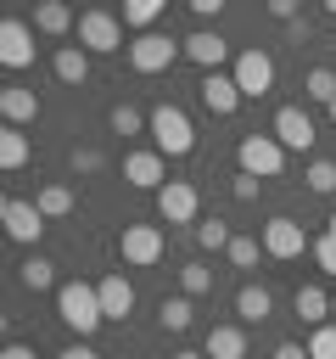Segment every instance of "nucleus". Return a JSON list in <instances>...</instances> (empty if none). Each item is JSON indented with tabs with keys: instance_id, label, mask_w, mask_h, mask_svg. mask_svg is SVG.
I'll return each instance as SVG.
<instances>
[{
	"instance_id": "nucleus-47",
	"label": "nucleus",
	"mask_w": 336,
	"mask_h": 359,
	"mask_svg": "<svg viewBox=\"0 0 336 359\" xmlns=\"http://www.w3.org/2000/svg\"><path fill=\"white\" fill-rule=\"evenodd\" d=\"M330 123H336V101H330Z\"/></svg>"
},
{
	"instance_id": "nucleus-32",
	"label": "nucleus",
	"mask_w": 336,
	"mask_h": 359,
	"mask_svg": "<svg viewBox=\"0 0 336 359\" xmlns=\"http://www.w3.org/2000/svg\"><path fill=\"white\" fill-rule=\"evenodd\" d=\"M302 180H308V191H319V196H330V191H336V163H330V157H314Z\"/></svg>"
},
{
	"instance_id": "nucleus-7",
	"label": "nucleus",
	"mask_w": 336,
	"mask_h": 359,
	"mask_svg": "<svg viewBox=\"0 0 336 359\" xmlns=\"http://www.w3.org/2000/svg\"><path fill=\"white\" fill-rule=\"evenodd\" d=\"M78 45L90 56H112V50H123V22L112 11H84L78 17Z\"/></svg>"
},
{
	"instance_id": "nucleus-34",
	"label": "nucleus",
	"mask_w": 336,
	"mask_h": 359,
	"mask_svg": "<svg viewBox=\"0 0 336 359\" xmlns=\"http://www.w3.org/2000/svg\"><path fill=\"white\" fill-rule=\"evenodd\" d=\"M258 247H263L258 236H235V241H230V264H235V269H252V264H258Z\"/></svg>"
},
{
	"instance_id": "nucleus-25",
	"label": "nucleus",
	"mask_w": 336,
	"mask_h": 359,
	"mask_svg": "<svg viewBox=\"0 0 336 359\" xmlns=\"http://www.w3.org/2000/svg\"><path fill=\"white\" fill-rule=\"evenodd\" d=\"M230 241H235V230H230L224 219H202V224H196V247H202V252H230Z\"/></svg>"
},
{
	"instance_id": "nucleus-10",
	"label": "nucleus",
	"mask_w": 336,
	"mask_h": 359,
	"mask_svg": "<svg viewBox=\"0 0 336 359\" xmlns=\"http://www.w3.org/2000/svg\"><path fill=\"white\" fill-rule=\"evenodd\" d=\"M302 247H308V230L297 224V219H286V213H274L269 224H263V252L269 258H302Z\"/></svg>"
},
{
	"instance_id": "nucleus-36",
	"label": "nucleus",
	"mask_w": 336,
	"mask_h": 359,
	"mask_svg": "<svg viewBox=\"0 0 336 359\" xmlns=\"http://www.w3.org/2000/svg\"><path fill=\"white\" fill-rule=\"evenodd\" d=\"M314 258H319V269H325V275H336V236H330V230L314 241Z\"/></svg>"
},
{
	"instance_id": "nucleus-18",
	"label": "nucleus",
	"mask_w": 336,
	"mask_h": 359,
	"mask_svg": "<svg viewBox=\"0 0 336 359\" xmlns=\"http://www.w3.org/2000/svg\"><path fill=\"white\" fill-rule=\"evenodd\" d=\"M202 353L207 359H246V331L241 325H213L202 337Z\"/></svg>"
},
{
	"instance_id": "nucleus-1",
	"label": "nucleus",
	"mask_w": 336,
	"mask_h": 359,
	"mask_svg": "<svg viewBox=\"0 0 336 359\" xmlns=\"http://www.w3.org/2000/svg\"><path fill=\"white\" fill-rule=\"evenodd\" d=\"M56 314H62L67 331H78V342L95 337V325L106 320V314H101V292H95L90 280H62V286H56Z\"/></svg>"
},
{
	"instance_id": "nucleus-5",
	"label": "nucleus",
	"mask_w": 336,
	"mask_h": 359,
	"mask_svg": "<svg viewBox=\"0 0 336 359\" xmlns=\"http://www.w3.org/2000/svg\"><path fill=\"white\" fill-rule=\"evenodd\" d=\"M162 252H168L162 224H123V236H118V258H123V264L151 269V264H162Z\"/></svg>"
},
{
	"instance_id": "nucleus-44",
	"label": "nucleus",
	"mask_w": 336,
	"mask_h": 359,
	"mask_svg": "<svg viewBox=\"0 0 336 359\" xmlns=\"http://www.w3.org/2000/svg\"><path fill=\"white\" fill-rule=\"evenodd\" d=\"M325 17H336V0H325Z\"/></svg>"
},
{
	"instance_id": "nucleus-46",
	"label": "nucleus",
	"mask_w": 336,
	"mask_h": 359,
	"mask_svg": "<svg viewBox=\"0 0 336 359\" xmlns=\"http://www.w3.org/2000/svg\"><path fill=\"white\" fill-rule=\"evenodd\" d=\"M330 320H336V297H330Z\"/></svg>"
},
{
	"instance_id": "nucleus-41",
	"label": "nucleus",
	"mask_w": 336,
	"mask_h": 359,
	"mask_svg": "<svg viewBox=\"0 0 336 359\" xmlns=\"http://www.w3.org/2000/svg\"><path fill=\"white\" fill-rule=\"evenodd\" d=\"M56 359H101V353H95V348H90V342H73V348H62V353H56Z\"/></svg>"
},
{
	"instance_id": "nucleus-20",
	"label": "nucleus",
	"mask_w": 336,
	"mask_h": 359,
	"mask_svg": "<svg viewBox=\"0 0 336 359\" xmlns=\"http://www.w3.org/2000/svg\"><path fill=\"white\" fill-rule=\"evenodd\" d=\"M50 67H56L62 84H84V79H90V50H84V45H56Z\"/></svg>"
},
{
	"instance_id": "nucleus-13",
	"label": "nucleus",
	"mask_w": 336,
	"mask_h": 359,
	"mask_svg": "<svg viewBox=\"0 0 336 359\" xmlns=\"http://www.w3.org/2000/svg\"><path fill=\"white\" fill-rule=\"evenodd\" d=\"M0 62L6 67H28L34 62V22H22V17L0 22Z\"/></svg>"
},
{
	"instance_id": "nucleus-27",
	"label": "nucleus",
	"mask_w": 336,
	"mask_h": 359,
	"mask_svg": "<svg viewBox=\"0 0 336 359\" xmlns=\"http://www.w3.org/2000/svg\"><path fill=\"white\" fill-rule=\"evenodd\" d=\"M157 17H162V0H129L123 6V28H134V34H151Z\"/></svg>"
},
{
	"instance_id": "nucleus-2",
	"label": "nucleus",
	"mask_w": 336,
	"mask_h": 359,
	"mask_svg": "<svg viewBox=\"0 0 336 359\" xmlns=\"http://www.w3.org/2000/svg\"><path fill=\"white\" fill-rule=\"evenodd\" d=\"M151 151H162V157H190L196 151V123L174 107V101H162V107H151Z\"/></svg>"
},
{
	"instance_id": "nucleus-15",
	"label": "nucleus",
	"mask_w": 336,
	"mask_h": 359,
	"mask_svg": "<svg viewBox=\"0 0 336 359\" xmlns=\"http://www.w3.org/2000/svg\"><path fill=\"white\" fill-rule=\"evenodd\" d=\"M196 95H202V107H207L213 118H230V112L241 107V90H235V79H230V73H202Z\"/></svg>"
},
{
	"instance_id": "nucleus-4",
	"label": "nucleus",
	"mask_w": 336,
	"mask_h": 359,
	"mask_svg": "<svg viewBox=\"0 0 336 359\" xmlns=\"http://www.w3.org/2000/svg\"><path fill=\"white\" fill-rule=\"evenodd\" d=\"M230 79H235V90H241V101H258V95H269L274 90V56L269 50H235V62H230Z\"/></svg>"
},
{
	"instance_id": "nucleus-22",
	"label": "nucleus",
	"mask_w": 336,
	"mask_h": 359,
	"mask_svg": "<svg viewBox=\"0 0 336 359\" xmlns=\"http://www.w3.org/2000/svg\"><path fill=\"white\" fill-rule=\"evenodd\" d=\"M34 28H39V34H67V28H73V6L39 0V6H34Z\"/></svg>"
},
{
	"instance_id": "nucleus-31",
	"label": "nucleus",
	"mask_w": 336,
	"mask_h": 359,
	"mask_svg": "<svg viewBox=\"0 0 336 359\" xmlns=\"http://www.w3.org/2000/svg\"><path fill=\"white\" fill-rule=\"evenodd\" d=\"M179 292H185V297H202V292H213V269L190 258V264L179 269Z\"/></svg>"
},
{
	"instance_id": "nucleus-17",
	"label": "nucleus",
	"mask_w": 336,
	"mask_h": 359,
	"mask_svg": "<svg viewBox=\"0 0 336 359\" xmlns=\"http://www.w3.org/2000/svg\"><path fill=\"white\" fill-rule=\"evenodd\" d=\"M0 118H6V129L34 123V118H39V95L22 90V84H6V90H0Z\"/></svg>"
},
{
	"instance_id": "nucleus-19",
	"label": "nucleus",
	"mask_w": 336,
	"mask_h": 359,
	"mask_svg": "<svg viewBox=\"0 0 336 359\" xmlns=\"http://www.w3.org/2000/svg\"><path fill=\"white\" fill-rule=\"evenodd\" d=\"M235 314H241L246 325L269 320V314H274V292H269V286H258V280H246V286L235 292Z\"/></svg>"
},
{
	"instance_id": "nucleus-40",
	"label": "nucleus",
	"mask_w": 336,
	"mask_h": 359,
	"mask_svg": "<svg viewBox=\"0 0 336 359\" xmlns=\"http://www.w3.org/2000/svg\"><path fill=\"white\" fill-rule=\"evenodd\" d=\"M274 359H314V353H308L302 342H280V348H274Z\"/></svg>"
},
{
	"instance_id": "nucleus-6",
	"label": "nucleus",
	"mask_w": 336,
	"mask_h": 359,
	"mask_svg": "<svg viewBox=\"0 0 336 359\" xmlns=\"http://www.w3.org/2000/svg\"><path fill=\"white\" fill-rule=\"evenodd\" d=\"M174 56H185V45H179V39H168V34H157V28L129 39V67H134V73H162Z\"/></svg>"
},
{
	"instance_id": "nucleus-28",
	"label": "nucleus",
	"mask_w": 336,
	"mask_h": 359,
	"mask_svg": "<svg viewBox=\"0 0 336 359\" xmlns=\"http://www.w3.org/2000/svg\"><path fill=\"white\" fill-rule=\"evenodd\" d=\"M34 202H39V213H45V219H67V213H73V191H67L62 180H56V185H45Z\"/></svg>"
},
{
	"instance_id": "nucleus-45",
	"label": "nucleus",
	"mask_w": 336,
	"mask_h": 359,
	"mask_svg": "<svg viewBox=\"0 0 336 359\" xmlns=\"http://www.w3.org/2000/svg\"><path fill=\"white\" fill-rule=\"evenodd\" d=\"M325 230H330V236H336V213H330V224H325Z\"/></svg>"
},
{
	"instance_id": "nucleus-21",
	"label": "nucleus",
	"mask_w": 336,
	"mask_h": 359,
	"mask_svg": "<svg viewBox=\"0 0 336 359\" xmlns=\"http://www.w3.org/2000/svg\"><path fill=\"white\" fill-rule=\"evenodd\" d=\"M291 309H297V320H302V325H325V320H330V297H325L319 286H297Z\"/></svg>"
},
{
	"instance_id": "nucleus-43",
	"label": "nucleus",
	"mask_w": 336,
	"mask_h": 359,
	"mask_svg": "<svg viewBox=\"0 0 336 359\" xmlns=\"http://www.w3.org/2000/svg\"><path fill=\"white\" fill-rule=\"evenodd\" d=\"M168 359H207V353H190V348H179V353H168Z\"/></svg>"
},
{
	"instance_id": "nucleus-29",
	"label": "nucleus",
	"mask_w": 336,
	"mask_h": 359,
	"mask_svg": "<svg viewBox=\"0 0 336 359\" xmlns=\"http://www.w3.org/2000/svg\"><path fill=\"white\" fill-rule=\"evenodd\" d=\"M17 280H22V286H28V292H45V286H56V264H50V258H39V252H34V258H28V264H22V269H17Z\"/></svg>"
},
{
	"instance_id": "nucleus-3",
	"label": "nucleus",
	"mask_w": 336,
	"mask_h": 359,
	"mask_svg": "<svg viewBox=\"0 0 336 359\" xmlns=\"http://www.w3.org/2000/svg\"><path fill=\"white\" fill-rule=\"evenodd\" d=\"M235 163H241V174H252V180H280V174H286V146H280L274 135H241Z\"/></svg>"
},
{
	"instance_id": "nucleus-38",
	"label": "nucleus",
	"mask_w": 336,
	"mask_h": 359,
	"mask_svg": "<svg viewBox=\"0 0 336 359\" xmlns=\"http://www.w3.org/2000/svg\"><path fill=\"white\" fill-rule=\"evenodd\" d=\"M269 17H280V22H297V0H269Z\"/></svg>"
},
{
	"instance_id": "nucleus-37",
	"label": "nucleus",
	"mask_w": 336,
	"mask_h": 359,
	"mask_svg": "<svg viewBox=\"0 0 336 359\" xmlns=\"http://www.w3.org/2000/svg\"><path fill=\"white\" fill-rule=\"evenodd\" d=\"M258 185H263V180H252V174H235V180H230V196H235V202H258Z\"/></svg>"
},
{
	"instance_id": "nucleus-24",
	"label": "nucleus",
	"mask_w": 336,
	"mask_h": 359,
	"mask_svg": "<svg viewBox=\"0 0 336 359\" xmlns=\"http://www.w3.org/2000/svg\"><path fill=\"white\" fill-rule=\"evenodd\" d=\"M106 123H112V135H140V129H151V112H140V107L118 101V107L106 112Z\"/></svg>"
},
{
	"instance_id": "nucleus-14",
	"label": "nucleus",
	"mask_w": 336,
	"mask_h": 359,
	"mask_svg": "<svg viewBox=\"0 0 336 359\" xmlns=\"http://www.w3.org/2000/svg\"><path fill=\"white\" fill-rule=\"evenodd\" d=\"M123 180L140 185V191H162L168 185V157L162 151H129L123 157Z\"/></svg>"
},
{
	"instance_id": "nucleus-23",
	"label": "nucleus",
	"mask_w": 336,
	"mask_h": 359,
	"mask_svg": "<svg viewBox=\"0 0 336 359\" xmlns=\"http://www.w3.org/2000/svg\"><path fill=\"white\" fill-rule=\"evenodd\" d=\"M28 157H34L28 135H22V129H0V168H6V174H17Z\"/></svg>"
},
{
	"instance_id": "nucleus-8",
	"label": "nucleus",
	"mask_w": 336,
	"mask_h": 359,
	"mask_svg": "<svg viewBox=\"0 0 336 359\" xmlns=\"http://www.w3.org/2000/svg\"><path fill=\"white\" fill-rule=\"evenodd\" d=\"M196 213H202V196H196L190 180H168L157 191V219L162 224H196Z\"/></svg>"
},
{
	"instance_id": "nucleus-39",
	"label": "nucleus",
	"mask_w": 336,
	"mask_h": 359,
	"mask_svg": "<svg viewBox=\"0 0 336 359\" xmlns=\"http://www.w3.org/2000/svg\"><path fill=\"white\" fill-rule=\"evenodd\" d=\"M190 11L207 22V17H218V11H224V0H190Z\"/></svg>"
},
{
	"instance_id": "nucleus-11",
	"label": "nucleus",
	"mask_w": 336,
	"mask_h": 359,
	"mask_svg": "<svg viewBox=\"0 0 336 359\" xmlns=\"http://www.w3.org/2000/svg\"><path fill=\"white\" fill-rule=\"evenodd\" d=\"M179 45H185V56H190L202 73H218V67L230 62V39H224L218 28H196V34H190V39H179Z\"/></svg>"
},
{
	"instance_id": "nucleus-12",
	"label": "nucleus",
	"mask_w": 336,
	"mask_h": 359,
	"mask_svg": "<svg viewBox=\"0 0 336 359\" xmlns=\"http://www.w3.org/2000/svg\"><path fill=\"white\" fill-rule=\"evenodd\" d=\"M274 140H280L286 151H308V146L319 140V129H314V118H308L302 107H280V112H274Z\"/></svg>"
},
{
	"instance_id": "nucleus-9",
	"label": "nucleus",
	"mask_w": 336,
	"mask_h": 359,
	"mask_svg": "<svg viewBox=\"0 0 336 359\" xmlns=\"http://www.w3.org/2000/svg\"><path fill=\"white\" fill-rule=\"evenodd\" d=\"M0 224H6V236H11V241L34 247V241H39V230H45V213H39V202L6 196V202H0Z\"/></svg>"
},
{
	"instance_id": "nucleus-26",
	"label": "nucleus",
	"mask_w": 336,
	"mask_h": 359,
	"mask_svg": "<svg viewBox=\"0 0 336 359\" xmlns=\"http://www.w3.org/2000/svg\"><path fill=\"white\" fill-rule=\"evenodd\" d=\"M302 95H308V101H319V107H330V101H336V67H308Z\"/></svg>"
},
{
	"instance_id": "nucleus-33",
	"label": "nucleus",
	"mask_w": 336,
	"mask_h": 359,
	"mask_svg": "<svg viewBox=\"0 0 336 359\" xmlns=\"http://www.w3.org/2000/svg\"><path fill=\"white\" fill-rule=\"evenodd\" d=\"M308 353H314V359H336V320L314 325V337H308Z\"/></svg>"
},
{
	"instance_id": "nucleus-35",
	"label": "nucleus",
	"mask_w": 336,
	"mask_h": 359,
	"mask_svg": "<svg viewBox=\"0 0 336 359\" xmlns=\"http://www.w3.org/2000/svg\"><path fill=\"white\" fill-rule=\"evenodd\" d=\"M67 163H73V174H101V168H106V157H101L95 146H73Z\"/></svg>"
},
{
	"instance_id": "nucleus-42",
	"label": "nucleus",
	"mask_w": 336,
	"mask_h": 359,
	"mask_svg": "<svg viewBox=\"0 0 336 359\" xmlns=\"http://www.w3.org/2000/svg\"><path fill=\"white\" fill-rule=\"evenodd\" d=\"M0 359H39V353H34L28 342H6V353H0Z\"/></svg>"
},
{
	"instance_id": "nucleus-16",
	"label": "nucleus",
	"mask_w": 336,
	"mask_h": 359,
	"mask_svg": "<svg viewBox=\"0 0 336 359\" xmlns=\"http://www.w3.org/2000/svg\"><path fill=\"white\" fill-rule=\"evenodd\" d=\"M95 292H101V314H106V320H129V314H134V286L123 280V269L101 275Z\"/></svg>"
},
{
	"instance_id": "nucleus-30",
	"label": "nucleus",
	"mask_w": 336,
	"mask_h": 359,
	"mask_svg": "<svg viewBox=\"0 0 336 359\" xmlns=\"http://www.w3.org/2000/svg\"><path fill=\"white\" fill-rule=\"evenodd\" d=\"M157 320H162V331H190V320H196V309H190V297H162V309H157Z\"/></svg>"
}]
</instances>
